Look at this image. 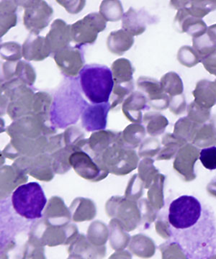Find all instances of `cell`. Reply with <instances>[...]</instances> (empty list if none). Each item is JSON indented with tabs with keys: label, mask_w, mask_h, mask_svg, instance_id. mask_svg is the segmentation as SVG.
I'll return each instance as SVG.
<instances>
[{
	"label": "cell",
	"mask_w": 216,
	"mask_h": 259,
	"mask_svg": "<svg viewBox=\"0 0 216 259\" xmlns=\"http://www.w3.org/2000/svg\"><path fill=\"white\" fill-rule=\"evenodd\" d=\"M168 226L171 241L188 259H210L216 253V218L206 204L193 195L170 202Z\"/></svg>",
	"instance_id": "1"
},
{
	"label": "cell",
	"mask_w": 216,
	"mask_h": 259,
	"mask_svg": "<svg viewBox=\"0 0 216 259\" xmlns=\"http://www.w3.org/2000/svg\"><path fill=\"white\" fill-rule=\"evenodd\" d=\"M88 105L77 79L66 78L53 97L50 123L61 129L75 124Z\"/></svg>",
	"instance_id": "2"
},
{
	"label": "cell",
	"mask_w": 216,
	"mask_h": 259,
	"mask_svg": "<svg viewBox=\"0 0 216 259\" xmlns=\"http://www.w3.org/2000/svg\"><path fill=\"white\" fill-rule=\"evenodd\" d=\"M79 83L81 92L93 104L109 102L115 84L111 69L98 64L85 65L80 71Z\"/></svg>",
	"instance_id": "3"
},
{
	"label": "cell",
	"mask_w": 216,
	"mask_h": 259,
	"mask_svg": "<svg viewBox=\"0 0 216 259\" xmlns=\"http://www.w3.org/2000/svg\"><path fill=\"white\" fill-rule=\"evenodd\" d=\"M47 199L38 182H29L18 187L12 195L13 208L28 220L38 219L47 204Z\"/></svg>",
	"instance_id": "4"
},
{
	"label": "cell",
	"mask_w": 216,
	"mask_h": 259,
	"mask_svg": "<svg viewBox=\"0 0 216 259\" xmlns=\"http://www.w3.org/2000/svg\"><path fill=\"white\" fill-rule=\"evenodd\" d=\"M1 93L8 97L7 113L12 120H17L33 112L35 92L19 79L1 83Z\"/></svg>",
	"instance_id": "5"
},
{
	"label": "cell",
	"mask_w": 216,
	"mask_h": 259,
	"mask_svg": "<svg viewBox=\"0 0 216 259\" xmlns=\"http://www.w3.org/2000/svg\"><path fill=\"white\" fill-rule=\"evenodd\" d=\"M18 7L24 8L23 24L30 33L39 35L52 21L54 10L47 2L42 0H19Z\"/></svg>",
	"instance_id": "6"
},
{
	"label": "cell",
	"mask_w": 216,
	"mask_h": 259,
	"mask_svg": "<svg viewBox=\"0 0 216 259\" xmlns=\"http://www.w3.org/2000/svg\"><path fill=\"white\" fill-rule=\"evenodd\" d=\"M106 27L107 22L100 13H90L71 25L72 41L79 47L95 44L98 33L104 31Z\"/></svg>",
	"instance_id": "7"
},
{
	"label": "cell",
	"mask_w": 216,
	"mask_h": 259,
	"mask_svg": "<svg viewBox=\"0 0 216 259\" xmlns=\"http://www.w3.org/2000/svg\"><path fill=\"white\" fill-rule=\"evenodd\" d=\"M61 72L68 79H75L84 66V56L81 47L66 48L59 52L53 54Z\"/></svg>",
	"instance_id": "8"
},
{
	"label": "cell",
	"mask_w": 216,
	"mask_h": 259,
	"mask_svg": "<svg viewBox=\"0 0 216 259\" xmlns=\"http://www.w3.org/2000/svg\"><path fill=\"white\" fill-rule=\"evenodd\" d=\"M137 85L141 93L147 97L149 106L156 110H164L169 107L170 97L163 91L160 81L149 76H140Z\"/></svg>",
	"instance_id": "9"
},
{
	"label": "cell",
	"mask_w": 216,
	"mask_h": 259,
	"mask_svg": "<svg viewBox=\"0 0 216 259\" xmlns=\"http://www.w3.org/2000/svg\"><path fill=\"white\" fill-rule=\"evenodd\" d=\"M111 110L110 102L89 104L81 116V125L88 132L104 131L108 124L109 112Z\"/></svg>",
	"instance_id": "10"
},
{
	"label": "cell",
	"mask_w": 216,
	"mask_h": 259,
	"mask_svg": "<svg viewBox=\"0 0 216 259\" xmlns=\"http://www.w3.org/2000/svg\"><path fill=\"white\" fill-rule=\"evenodd\" d=\"M71 25L61 19H57L51 25L50 30L46 35V45L51 54H54L70 47Z\"/></svg>",
	"instance_id": "11"
},
{
	"label": "cell",
	"mask_w": 216,
	"mask_h": 259,
	"mask_svg": "<svg viewBox=\"0 0 216 259\" xmlns=\"http://www.w3.org/2000/svg\"><path fill=\"white\" fill-rule=\"evenodd\" d=\"M154 22V18L147 12L131 7L122 16V29L132 34L133 36H139L145 32L148 25Z\"/></svg>",
	"instance_id": "12"
},
{
	"label": "cell",
	"mask_w": 216,
	"mask_h": 259,
	"mask_svg": "<svg viewBox=\"0 0 216 259\" xmlns=\"http://www.w3.org/2000/svg\"><path fill=\"white\" fill-rule=\"evenodd\" d=\"M175 28L180 32H186L197 38L207 32V25L202 19L195 18L185 9L178 10L174 20Z\"/></svg>",
	"instance_id": "13"
},
{
	"label": "cell",
	"mask_w": 216,
	"mask_h": 259,
	"mask_svg": "<svg viewBox=\"0 0 216 259\" xmlns=\"http://www.w3.org/2000/svg\"><path fill=\"white\" fill-rule=\"evenodd\" d=\"M22 51L26 61H42L52 54L46 45L45 37L30 32L22 45Z\"/></svg>",
	"instance_id": "14"
},
{
	"label": "cell",
	"mask_w": 216,
	"mask_h": 259,
	"mask_svg": "<svg viewBox=\"0 0 216 259\" xmlns=\"http://www.w3.org/2000/svg\"><path fill=\"white\" fill-rule=\"evenodd\" d=\"M147 97L141 92H134L122 104V110L129 120L140 122L142 120L143 111L149 110Z\"/></svg>",
	"instance_id": "15"
},
{
	"label": "cell",
	"mask_w": 216,
	"mask_h": 259,
	"mask_svg": "<svg viewBox=\"0 0 216 259\" xmlns=\"http://www.w3.org/2000/svg\"><path fill=\"white\" fill-rule=\"evenodd\" d=\"M134 44V36L123 29L110 32L107 38V47L109 51L119 56L130 50Z\"/></svg>",
	"instance_id": "16"
},
{
	"label": "cell",
	"mask_w": 216,
	"mask_h": 259,
	"mask_svg": "<svg viewBox=\"0 0 216 259\" xmlns=\"http://www.w3.org/2000/svg\"><path fill=\"white\" fill-rule=\"evenodd\" d=\"M175 9H185L195 18L202 19L216 10V1H171Z\"/></svg>",
	"instance_id": "17"
},
{
	"label": "cell",
	"mask_w": 216,
	"mask_h": 259,
	"mask_svg": "<svg viewBox=\"0 0 216 259\" xmlns=\"http://www.w3.org/2000/svg\"><path fill=\"white\" fill-rule=\"evenodd\" d=\"M193 95L195 97L194 102L202 108L210 110L216 104V93L213 81L200 80L197 83Z\"/></svg>",
	"instance_id": "18"
},
{
	"label": "cell",
	"mask_w": 216,
	"mask_h": 259,
	"mask_svg": "<svg viewBox=\"0 0 216 259\" xmlns=\"http://www.w3.org/2000/svg\"><path fill=\"white\" fill-rule=\"evenodd\" d=\"M18 5L13 0L0 2V36L3 37L18 23Z\"/></svg>",
	"instance_id": "19"
},
{
	"label": "cell",
	"mask_w": 216,
	"mask_h": 259,
	"mask_svg": "<svg viewBox=\"0 0 216 259\" xmlns=\"http://www.w3.org/2000/svg\"><path fill=\"white\" fill-rule=\"evenodd\" d=\"M112 74L115 84H122L134 81L135 69L128 59L120 58L111 65Z\"/></svg>",
	"instance_id": "20"
},
{
	"label": "cell",
	"mask_w": 216,
	"mask_h": 259,
	"mask_svg": "<svg viewBox=\"0 0 216 259\" xmlns=\"http://www.w3.org/2000/svg\"><path fill=\"white\" fill-rule=\"evenodd\" d=\"M52 103L53 97L50 94L47 92H37L34 95L32 113L47 123V121H50Z\"/></svg>",
	"instance_id": "21"
},
{
	"label": "cell",
	"mask_w": 216,
	"mask_h": 259,
	"mask_svg": "<svg viewBox=\"0 0 216 259\" xmlns=\"http://www.w3.org/2000/svg\"><path fill=\"white\" fill-rule=\"evenodd\" d=\"M99 13L106 22H118L124 15L121 2L119 0H104L100 5Z\"/></svg>",
	"instance_id": "22"
},
{
	"label": "cell",
	"mask_w": 216,
	"mask_h": 259,
	"mask_svg": "<svg viewBox=\"0 0 216 259\" xmlns=\"http://www.w3.org/2000/svg\"><path fill=\"white\" fill-rule=\"evenodd\" d=\"M161 88L170 97L183 95L184 88L183 80L177 73H166L160 80Z\"/></svg>",
	"instance_id": "23"
},
{
	"label": "cell",
	"mask_w": 216,
	"mask_h": 259,
	"mask_svg": "<svg viewBox=\"0 0 216 259\" xmlns=\"http://www.w3.org/2000/svg\"><path fill=\"white\" fill-rule=\"evenodd\" d=\"M15 79H19L27 86L32 88L36 81V72L28 61H18L15 65Z\"/></svg>",
	"instance_id": "24"
},
{
	"label": "cell",
	"mask_w": 216,
	"mask_h": 259,
	"mask_svg": "<svg viewBox=\"0 0 216 259\" xmlns=\"http://www.w3.org/2000/svg\"><path fill=\"white\" fill-rule=\"evenodd\" d=\"M115 135L109 131H100L92 136L90 144L92 149L97 153L103 152L108 149L109 145L115 141Z\"/></svg>",
	"instance_id": "25"
},
{
	"label": "cell",
	"mask_w": 216,
	"mask_h": 259,
	"mask_svg": "<svg viewBox=\"0 0 216 259\" xmlns=\"http://www.w3.org/2000/svg\"><path fill=\"white\" fill-rule=\"evenodd\" d=\"M0 55L2 59L10 62L21 61L23 58L22 46L15 41L3 42L0 46Z\"/></svg>",
	"instance_id": "26"
},
{
	"label": "cell",
	"mask_w": 216,
	"mask_h": 259,
	"mask_svg": "<svg viewBox=\"0 0 216 259\" xmlns=\"http://www.w3.org/2000/svg\"><path fill=\"white\" fill-rule=\"evenodd\" d=\"M134 82L114 84L113 95H112L111 110L123 103L125 99L134 93Z\"/></svg>",
	"instance_id": "27"
},
{
	"label": "cell",
	"mask_w": 216,
	"mask_h": 259,
	"mask_svg": "<svg viewBox=\"0 0 216 259\" xmlns=\"http://www.w3.org/2000/svg\"><path fill=\"white\" fill-rule=\"evenodd\" d=\"M193 46L202 60L216 51V46L210 40L206 33L197 38H193Z\"/></svg>",
	"instance_id": "28"
},
{
	"label": "cell",
	"mask_w": 216,
	"mask_h": 259,
	"mask_svg": "<svg viewBox=\"0 0 216 259\" xmlns=\"http://www.w3.org/2000/svg\"><path fill=\"white\" fill-rule=\"evenodd\" d=\"M178 59L180 64L190 68L196 66L202 61L201 58L197 54L195 49L187 46L180 48L178 51Z\"/></svg>",
	"instance_id": "29"
},
{
	"label": "cell",
	"mask_w": 216,
	"mask_h": 259,
	"mask_svg": "<svg viewBox=\"0 0 216 259\" xmlns=\"http://www.w3.org/2000/svg\"><path fill=\"white\" fill-rule=\"evenodd\" d=\"M200 160L202 166L208 170L216 169V147L202 148L200 152Z\"/></svg>",
	"instance_id": "30"
},
{
	"label": "cell",
	"mask_w": 216,
	"mask_h": 259,
	"mask_svg": "<svg viewBox=\"0 0 216 259\" xmlns=\"http://www.w3.org/2000/svg\"><path fill=\"white\" fill-rule=\"evenodd\" d=\"M58 4L62 6L69 14L76 15L84 9L85 0H57Z\"/></svg>",
	"instance_id": "31"
},
{
	"label": "cell",
	"mask_w": 216,
	"mask_h": 259,
	"mask_svg": "<svg viewBox=\"0 0 216 259\" xmlns=\"http://www.w3.org/2000/svg\"><path fill=\"white\" fill-rule=\"evenodd\" d=\"M144 120L149 122V129L151 131H154L156 127H159V125H165L167 124V120L165 117L155 112L146 113L144 117Z\"/></svg>",
	"instance_id": "32"
},
{
	"label": "cell",
	"mask_w": 216,
	"mask_h": 259,
	"mask_svg": "<svg viewBox=\"0 0 216 259\" xmlns=\"http://www.w3.org/2000/svg\"><path fill=\"white\" fill-rule=\"evenodd\" d=\"M169 110L173 113L178 115V114L183 113L187 110L186 100L183 95H178L170 97Z\"/></svg>",
	"instance_id": "33"
},
{
	"label": "cell",
	"mask_w": 216,
	"mask_h": 259,
	"mask_svg": "<svg viewBox=\"0 0 216 259\" xmlns=\"http://www.w3.org/2000/svg\"><path fill=\"white\" fill-rule=\"evenodd\" d=\"M144 133V128L142 126L139 125H129L128 127L124 131V139L127 142L132 144H135L136 141H137V136L139 134Z\"/></svg>",
	"instance_id": "34"
},
{
	"label": "cell",
	"mask_w": 216,
	"mask_h": 259,
	"mask_svg": "<svg viewBox=\"0 0 216 259\" xmlns=\"http://www.w3.org/2000/svg\"><path fill=\"white\" fill-rule=\"evenodd\" d=\"M202 65L205 69L211 74L216 76V51L204 58L202 60Z\"/></svg>",
	"instance_id": "35"
},
{
	"label": "cell",
	"mask_w": 216,
	"mask_h": 259,
	"mask_svg": "<svg viewBox=\"0 0 216 259\" xmlns=\"http://www.w3.org/2000/svg\"><path fill=\"white\" fill-rule=\"evenodd\" d=\"M206 34L210 40L216 46V24L207 28Z\"/></svg>",
	"instance_id": "36"
},
{
	"label": "cell",
	"mask_w": 216,
	"mask_h": 259,
	"mask_svg": "<svg viewBox=\"0 0 216 259\" xmlns=\"http://www.w3.org/2000/svg\"><path fill=\"white\" fill-rule=\"evenodd\" d=\"M213 86H214V88H215V93H216V79L215 80V81H213Z\"/></svg>",
	"instance_id": "37"
}]
</instances>
